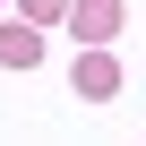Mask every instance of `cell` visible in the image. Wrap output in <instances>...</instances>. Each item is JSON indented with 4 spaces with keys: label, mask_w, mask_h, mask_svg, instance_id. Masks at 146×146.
Returning a JSON list of instances; mask_svg holds the SVG:
<instances>
[{
    "label": "cell",
    "mask_w": 146,
    "mask_h": 146,
    "mask_svg": "<svg viewBox=\"0 0 146 146\" xmlns=\"http://www.w3.org/2000/svg\"><path fill=\"white\" fill-rule=\"evenodd\" d=\"M26 17L43 26V17H69V0H26Z\"/></svg>",
    "instance_id": "277c9868"
},
{
    "label": "cell",
    "mask_w": 146,
    "mask_h": 146,
    "mask_svg": "<svg viewBox=\"0 0 146 146\" xmlns=\"http://www.w3.org/2000/svg\"><path fill=\"white\" fill-rule=\"evenodd\" d=\"M35 60H43L35 17H0V69H35Z\"/></svg>",
    "instance_id": "3957f363"
},
{
    "label": "cell",
    "mask_w": 146,
    "mask_h": 146,
    "mask_svg": "<svg viewBox=\"0 0 146 146\" xmlns=\"http://www.w3.org/2000/svg\"><path fill=\"white\" fill-rule=\"evenodd\" d=\"M69 35L78 43H112L120 35V0H69Z\"/></svg>",
    "instance_id": "7a4b0ae2"
},
{
    "label": "cell",
    "mask_w": 146,
    "mask_h": 146,
    "mask_svg": "<svg viewBox=\"0 0 146 146\" xmlns=\"http://www.w3.org/2000/svg\"><path fill=\"white\" fill-rule=\"evenodd\" d=\"M69 86H78L86 103H112V95H120V60H112L103 43H86V52H78V69H69Z\"/></svg>",
    "instance_id": "6da1fadb"
}]
</instances>
